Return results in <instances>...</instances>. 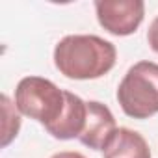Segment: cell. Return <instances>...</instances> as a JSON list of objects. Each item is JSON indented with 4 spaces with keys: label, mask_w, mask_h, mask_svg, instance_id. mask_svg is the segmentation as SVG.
Instances as JSON below:
<instances>
[{
    "label": "cell",
    "mask_w": 158,
    "mask_h": 158,
    "mask_svg": "<svg viewBox=\"0 0 158 158\" xmlns=\"http://www.w3.org/2000/svg\"><path fill=\"white\" fill-rule=\"evenodd\" d=\"M117 50L114 43L99 37L76 34L63 37L54 48L56 69L73 80H95L115 65Z\"/></svg>",
    "instance_id": "6da1fadb"
},
{
    "label": "cell",
    "mask_w": 158,
    "mask_h": 158,
    "mask_svg": "<svg viewBox=\"0 0 158 158\" xmlns=\"http://www.w3.org/2000/svg\"><path fill=\"white\" fill-rule=\"evenodd\" d=\"M0 102H2V110H4V123H2V147L10 145V141L13 138H17L19 128H21V117L15 110V106L11 104L8 95L0 97Z\"/></svg>",
    "instance_id": "ba28073f"
},
{
    "label": "cell",
    "mask_w": 158,
    "mask_h": 158,
    "mask_svg": "<svg viewBox=\"0 0 158 158\" xmlns=\"http://www.w3.org/2000/svg\"><path fill=\"white\" fill-rule=\"evenodd\" d=\"M115 130H117V125H115V119L110 108L99 101H88L86 127L80 138H78L80 143L95 151H104L110 139L114 138Z\"/></svg>",
    "instance_id": "5b68a950"
},
{
    "label": "cell",
    "mask_w": 158,
    "mask_h": 158,
    "mask_svg": "<svg viewBox=\"0 0 158 158\" xmlns=\"http://www.w3.org/2000/svg\"><path fill=\"white\" fill-rule=\"evenodd\" d=\"M104 158H151L149 145L141 134L127 127H119L102 151Z\"/></svg>",
    "instance_id": "52a82bcc"
},
{
    "label": "cell",
    "mask_w": 158,
    "mask_h": 158,
    "mask_svg": "<svg viewBox=\"0 0 158 158\" xmlns=\"http://www.w3.org/2000/svg\"><path fill=\"white\" fill-rule=\"evenodd\" d=\"M147 41L151 45V48L158 54V17L151 23L149 26V32H147Z\"/></svg>",
    "instance_id": "9c48e42d"
},
{
    "label": "cell",
    "mask_w": 158,
    "mask_h": 158,
    "mask_svg": "<svg viewBox=\"0 0 158 158\" xmlns=\"http://www.w3.org/2000/svg\"><path fill=\"white\" fill-rule=\"evenodd\" d=\"M99 24L112 35H130L145 15L141 0H99L95 2Z\"/></svg>",
    "instance_id": "277c9868"
},
{
    "label": "cell",
    "mask_w": 158,
    "mask_h": 158,
    "mask_svg": "<svg viewBox=\"0 0 158 158\" xmlns=\"http://www.w3.org/2000/svg\"><path fill=\"white\" fill-rule=\"evenodd\" d=\"M67 95V104L65 112L60 117V121L50 127L47 132L56 138V139H73L80 138L84 127H86V117H88V102H84L78 95L65 91Z\"/></svg>",
    "instance_id": "8992f818"
},
{
    "label": "cell",
    "mask_w": 158,
    "mask_h": 158,
    "mask_svg": "<svg viewBox=\"0 0 158 158\" xmlns=\"http://www.w3.org/2000/svg\"><path fill=\"white\" fill-rule=\"evenodd\" d=\"M121 110L132 119H149L158 114V63L138 61L117 88Z\"/></svg>",
    "instance_id": "3957f363"
},
{
    "label": "cell",
    "mask_w": 158,
    "mask_h": 158,
    "mask_svg": "<svg viewBox=\"0 0 158 158\" xmlns=\"http://www.w3.org/2000/svg\"><path fill=\"white\" fill-rule=\"evenodd\" d=\"M67 95L54 82L41 76H26L17 84L15 89V106L17 110L39 121L45 130L54 127L65 112Z\"/></svg>",
    "instance_id": "7a4b0ae2"
},
{
    "label": "cell",
    "mask_w": 158,
    "mask_h": 158,
    "mask_svg": "<svg viewBox=\"0 0 158 158\" xmlns=\"http://www.w3.org/2000/svg\"><path fill=\"white\" fill-rule=\"evenodd\" d=\"M50 158H86L82 152H76V151H63V152H56Z\"/></svg>",
    "instance_id": "30bf717a"
}]
</instances>
